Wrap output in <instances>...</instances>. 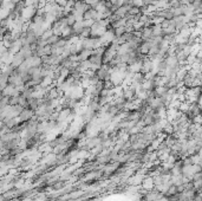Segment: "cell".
Returning a JSON list of instances; mask_svg holds the SVG:
<instances>
[{"label": "cell", "instance_id": "obj_3", "mask_svg": "<svg viewBox=\"0 0 202 201\" xmlns=\"http://www.w3.org/2000/svg\"><path fill=\"white\" fill-rule=\"evenodd\" d=\"M60 38H62L60 36L53 34L52 37H50V38L47 39V44H49V45H56V44H57V43L60 40Z\"/></svg>", "mask_w": 202, "mask_h": 201}, {"label": "cell", "instance_id": "obj_4", "mask_svg": "<svg viewBox=\"0 0 202 201\" xmlns=\"http://www.w3.org/2000/svg\"><path fill=\"white\" fill-rule=\"evenodd\" d=\"M66 22H68V25H69V26H73L75 24L77 23V19H76L75 14L69 13V14L66 16Z\"/></svg>", "mask_w": 202, "mask_h": 201}, {"label": "cell", "instance_id": "obj_5", "mask_svg": "<svg viewBox=\"0 0 202 201\" xmlns=\"http://www.w3.org/2000/svg\"><path fill=\"white\" fill-rule=\"evenodd\" d=\"M124 33H125V26H123V27H118V29H115V36H116L117 38H118V37H122Z\"/></svg>", "mask_w": 202, "mask_h": 201}, {"label": "cell", "instance_id": "obj_2", "mask_svg": "<svg viewBox=\"0 0 202 201\" xmlns=\"http://www.w3.org/2000/svg\"><path fill=\"white\" fill-rule=\"evenodd\" d=\"M25 62V58H24V56L21 52H18V53H16L14 56H13V62H12V66L13 68H16V69H18L23 63Z\"/></svg>", "mask_w": 202, "mask_h": 201}, {"label": "cell", "instance_id": "obj_6", "mask_svg": "<svg viewBox=\"0 0 202 201\" xmlns=\"http://www.w3.org/2000/svg\"><path fill=\"white\" fill-rule=\"evenodd\" d=\"M132 5L136 7H142V6H144V1L143 0H132Z\"/></svg>", "mask_w": 202, "mask_h": 201}, {"label": "cell", "instance_id": "obj_1", "mask_svg": "<svg viewBox=\"0 0 202 201\" xmlns=\"http://www.w3.org/2000/svg\"><path fill=\"white\" fill-rule=\"evenodd\" d=\"M34 114H36V111L34 110H32L30 108H25L21 111V114L19 115V118H20V121H27V120H32L33 116H34Z\"/></svg>", "mask_w": 202, "mask_h": 201}]
</instances>
